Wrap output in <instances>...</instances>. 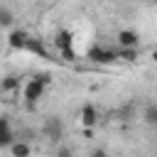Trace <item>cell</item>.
<instances>
[{
    "mask_svg": "<svg viewBox=\"0 0 157 157\" xmlns=\"http://www.w3.org/2000/svg\"><path fill=\"white\" fill-rule=\"evenodd\" d=\"M44 91H47V83H44L42 76L37 74V76H32V78L25 81V86H22V98H25L27 105H37L39 98L44 96Z\"/></svg>",
    "mask_w": 157,
    "mask_h": 157,
    "instance_id": "cell-1",
    "label": "cell"
},
{
    "mask_svg": "<svg viewBox=\"0 0 157 157\" xmlns=\"http://www.w3.org/2000/svg\"><path fill=\"white\" fill-rule=\"evenodd\" d=\"M42 132H44V137L52 140L54 145H61V137H64V123H61L56 115H49V118H44V123H42Z\"/></svg>",
    "mask_w": 157,
    "mask_h": 157,
    "instance_id": "cell-2",
    "label": "cell"
},
{
    "mask_svg": "<svg viewBox=\"0 0 157 157\" xmlns=\"http://www.w3.org/2000/svg\"><path fill=\"white\" fill-rule=\"evenodd\" d=\"M78 123L83 125V130H93V128L98 125V108H96L93 103L81 105V110H78Z\"/></svg>",
    "mask_w": 157,
    "mask_h": 157,
    "instance_id": "cell-3",
    "label": "cell"
},
{
    "mask_svg": "<svg viewBox=\"0 0 157 157\" xmlns=\"http://www.w3.org/2000/svg\"><path fill=\"white\" fill-rule=\"evenodd\" d=\"M88 59L96 61V64H113V61H118V52L105 49V47H91Z\"/></svg>",
    "mask_w": 157,
    "mask_h": 157,
    "instance_id": "cell-4",
    "label": "cell"
},
{
    "mask_svg": "<svg viewBox=\"0 0 157 157\" xmlns=\"http://www.w3.org/2000/svg\"><path fill=\"white\" fill-rule=\"evenodd\" d=\"M115 39H118L120 49H137V44H140V34L135 29H118Z\"/></svg>",
    "mask_w": 157,
    "mask_h": 157,
    "instance_id": "cell-5",
    "label": "cell"
},
{
    "mask_svg": "<svg viewBox=\"0 0 157 157\" xmlns=\"http://www.w3.org/2000/svg\"><path fill=\"white\" fill-rule=\"evenodd\" d=\"M17 142V137H15V132H12V125H10V118L7 115H2L0 118V147H12Z\"/></svg>",
    "mask_w": 157,
    "mask_h": 157,
    "instance_id": "cell-6",
    "label": "cell"
},
{
    "mask_svg": "<svg viewBox=\"0 0 157 157\" xmlns=\"http://www.w3.org/2000/svg\"><path fill=\"white\" fill-rule=\"evenodd\" d=\"M27 42H29V34H27L25 29H12L10 37H7V44H10L12 49H25Z\"/></svg>",
    "mask_w": 157,
    "mask_h": 157,
    "instance_id": "cell-7",
    "label": "cell"
},
{
    "mask_svg": "<svg viewBox=\"0 0 157 157\" xmlns=\"http://www.w3.org/2000/svg\"><path fill=\"white\" fill-rule=\"evenodd\" d=\"M56 47L61 49L64 56L71 59V32H69V29H59V32H56Z\"/></svg>",
    "mask_w": 157,
    "mask_h": 157,
    "instance_id": "cell-8",
    "label": "cell"
},
{
    "mask_svg": "<svg viewBox=\"0 0 157 157\" xmlns=\"http://www.w3.org/2000/svg\"><path fill=\"white\" fill-rule=\"evenodd\" d=\"M10 155H12V157H29V155H32V147H29L27 140L17 137V142L10 147Z\"/></svg>",
    "mask_w": 157,
    "mask_h": 157,
    "instance_id": "cell-9",
    "label": "cell"
},
{
    "mask_svg": "<svg viewBox=\"0 0 157 157\" xmlns=\"http://www.w3.org/2000/svg\"><path fill=\"white\" fill-rule=\"evenodd\" d=\"M0 88H2V93L20 91V76H15V74H7V76L2 78V83H0Z\"/></svg>",
    "mask_w": 157,
    "mask_h": 157,
    "instance_id": "cell-10",
    "label": "cell"
},
{
    "mask_svg": "<svg viewBox=\"0 0 157 157\" xmlns=\"http://www.w3.org/2000/svg\"><path fill=\"white\" fill-rule=\"evenodd\" d=\"M142 118L147 125H157V103H150L145 110H142Z\"/></svg>",
    "mask_w": 157,
    "mask_h": 157,
    "instance_id": "cell-11",
    "label": "cell"
},
{
    "mask_svg": "<svg viewBox=\"0 0 157 157\" xmlns=\"http://www.w3.org/2000/svg\"><path fill=\"white\" fill-rule=\"evenodd\" d=\"M12 20H15L12 10H10L7 5H0V25H2V27H10V25H12Z\"/></svg>",
    "mask_w": 157,
    "mask_h": 157,
    "instance_id": "cell-12",
    "label": "cell"
},
{
    "mask_svg": "<svg viewBox=\"0 0 157 157\" xmlns=\"http://www.w3.org/2000/svg\"><path fill=\"white\" fill-rule=\"evenodd\" d=\"M25 49H27V52H32V54H39V56H47V49H44V44H42V42H37V39H29Z\"/></svg>",
    "mask_w": 157,
    "mask_h": 157,
    "instance_id": "cell-13",
    "label": "cell"
},
{
    "mask_svg": "<svg viewBox=\"0 0 157 157\" xmlns=\"http://www.w3.org/2000/svg\"><path fill=\"white\" fill-rule=\"evenodd\" d=\"M135 56H137V49H120L118 52V59H123V61H135Z\"/></svg>",
    "mask_w": 157,
    "mask_h": 157,
    "instance_id": "cell-14",
    "label": "cell"
},
{
    "mask_svg": "<svg viewBox=\"0 0 157 157\" xmlns=\"http://www.w3.org/2000/svg\"><path fill=\"white\" fill-rule=\"evenodd\" d=\"M54 157H74V155H71V147H66V145H56Z\"/></svg>",
    "mask_w": 157,
    "mask_h": 157,
    "instance_id": "cell-15",
    "label": "cell"
},
{
    "mask_svg": "<svg viewBox=\"0 0 157 157\" xmlns=\"http://www.w3.org/2000/svg\"><path fill=\"white\" fill-rule=\"evenodd\" d=\"M91 157H108V155H105V150H101V147H98V150H93V152H91Z\"/></svg>",
    "mask_w": 157,
    "mask_h": 157,
    "instance_id": "cell-16",
    "label": "cell"
},
{
    "mask_svg": "<svg viewBox=\"0 0 157 157\" xmlns=\"http://www.w3.org/2000/svg\"><path fill=\"white\" fill-rule=\"evenodd\" d=\"M152 61H155V64H157V49H155V52H152Z\"/></svg>",
    "mask_w": 157,
    "mask_h": 157,
    "instance_id": "cell-17",
    "label": "cell"
}]
</instances>
